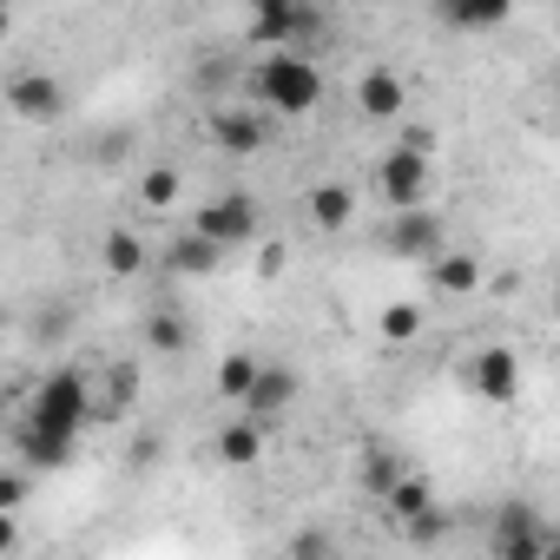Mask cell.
<instances>
[{
	"label": "cell",
	"mask_w": 560,
	"mask_h": 560,
	"mask_svg": "<svg viewBox=\"0 0 560 560\" xmlns=\"http://www.w3.org/2000/svg\"><path fill=\"white\" fill-rule=\"evenodd\" d=\"M250 93H257V106L277 113V119H304V113H317V100H324V67H317L311 54L277 47V54L257 60Z\"/></svg>",
	"instance_id": "obj_1"
},
{
	"label": "cell",
	"mask_w": 560,
	"mask_h": 560,
	"mask_svg": "<svg viewBox=\"0 0 560 560\" xmlns=\"http://www.w3.org/2000/svg\"><path fill=\"white\" fill-rule=\"evenodd\" d=\"M27 416L47 422V429L80 435V429L93 422V389H86V376H80V370H54V376L34 389V409H27Z\"/></svg>",
	"instance_id": "obj_2"
},
{
	"label": "cell",
	"mask_w": 560,
	"mask_h": 560,
	"mask_svg": "<svg viewBox=\"0 0 560 560\" xmlns=\"http://www.w3.org/2000/svg\"><path fill=\"white\" fill-rule=\"evenodd\" d=\"M560 540L540 527V508L534 501H501V514H494V553L501 560H540Z\"/></svg>",
	"instance_id": "obj_3"
},
{
	"label": "cell",
	"mask_w": 560,
	"mask_h": 560,
	"mask_svg": "<svg viewBox=\"0 0 560 560\" xmlns=\"http://www.w3.org/2000/svg\"><path fill=\"white\" fill-rule=\"evenodd\" d=\"M376 185H383V198H389L396 211H402V205H429V185H435L429 152H416V145H389L383 165H376Z\"/></svg>",
	"instance_id": "obj_4"
},
{
	"label": "cell",
	"mask_w": 560,
	"mask_h": 560,
	"mask_svg": "<svg viewBox=\"0 0 560 560\" xmlns=\"http://www.w3.org/2000/svg\"><path fill=\"white\" fill-rule=\"evenodd\" d=\"M257 198L250 191H218L205 211H198V231L211 237V244H224V250H237V244H257Z\"/></svg>",
	"instance_id": "obj_5"
},
{
	"label": "cell",
	"mask_w": 560,
	"mask_h": 560,
	"mask_svg": "<svg viewBox=\"0 0 560 560\" xmlns=\"http://www.w3.org/2000/svg\"><path fill=\"white\" fill-rule=\"evenodd\" d=\"M311 34H324V27L304 0H257L250 8V40L257 47H291V40H311Z\"/></svg>",
	"instance_id": "obj_6"
},
{
	"label": "cell",
	"mask_w": 560,
	"mask_h": 560,
	"mask_svg": "<svg viewBox=\"0 0 560 560\" xmlns=\"http://www.w3.org/2000/svg\"><path fill=\"white\" fill-rule=\"evenodd\" d=\"M468 389H475V402H488V409L514 402V396H521V357H514L508 343L475 350V363H468Z\"/></svg>",
	"instance_id": "obj_7"
},
{
	"label": "cell",
	"mask_w": 560,
	"mask_h": 560,
	"mask_svg": "<svg viewBox=\"0 0 560 560\" xmlns=\"http://www.w3.org/2000/svg\"><path fill=\"white\" fill-rule=\"evenodd\" d=\"M389 250L396 257H435V250H448V231H442V218L429 211V205H402L396 211V224H389Z\"/></svg>",
	"instance_id": "obj_8"
},
{
	"label": "cell",
	"mask_w": 560,
	"mask_h": 560,
	"mask_svg": "<svg viewBox=\"0 0 560 560\" xmlns=\"http://www.w3.org/2000/svg\"><path fill=\"white\" fill-rule=\"evenodd\" d=\"M8 100H14V113L34 119V126H54V119L67 113V93H60V80H47V73H21V80L8 86Z\"/></svg>",
	"instance_id": "obj_9"
},
{
	"label": "cell",
	"mask_w": 560,
	"mask_h": 560,
	"mask_svg": "<svg viewBox=\"0 0 560 560\" xmlns=\"http://www.w3.org/2000/svg\"><path fill=\"white\" fill-rule=\"evenodd\" d=\"M14 448H21L27 468H67V462H73V435H67V429H47V422H34V416L14 429Z\"/></svg>",
	"instance_id": "obj_10"
},
{
	"label": "cell",
	"mask_w": 560,
	"mask_h": 560,
	"mask_svg": "<svg viewBox=\"0 0 560 560\" xmlns=\"http://www.w3.org/2000/svg\"><path fill=\"white\" fill-rule=\"evenodd\" d=\"M429 284H435V298H475L481 291V257L475 250H435Z\"/></svg>",
	"instance_id": "obj_11"
},
{
	"label": "cell",
	"mask_w": 560,
	"mask_h": 560,
	"mask_svg": "<svg viewBox=\"0 0 560 560\" xmlns=\"http://www.w3.org/2000/svg\"><path fill=\"white\" fill-rule=\"evenodd\" d=\"M357 106H363V119H396V113L409 106V86H402L389 67H370V73L357 80Z\"/></svg>",
	"instance_id": "obj_12"
},
{
	"label": "cell",
	"mask_w": 560,
	"mask_h": 560,
	"mask_svg": "<svg viewBox=\"0 0 560 560\" xmlns=\"http://www.w3.org/2000/svg\"><path fill=\"white\" fill-rule=\"evenodd\" d=\"M291 402H298V370L264 363L257 383H250V396H244V409H250V416H277V409H291Z\"/></svg>",
	"instance_id": "obj_13"
},
{
	"label": "cell",
	"mask_w": 560,
	"mask_h": 560,
	"mask_svg": "<svg viewBox=\"0 0 560 560\" xmlns=\"http://www.w3.org/2000/svg\"><path fill=\"white\" fill-rule=\"evenodd\" d=\"M211 139H218L231 159H250V152H264L270 132H264V113L244 106V113H218V119H211Z\"/></svg>",
	"instance_id": "obj_14"
},
{
	"label": "cell",
	"mask_w": 560,
	"mask_h": 560,
	"mask_svg": "<svg viewBox=\"0 0 560 560\" xmlns=\"http://www.w3.org/2000/svg\"><path fill=\"white\" fill-rule=\"evenodd\" d=\"M165 264L178 270V277H211L218 264H224V244H211L198 224L185 231V237H172V250H165Z\"/></svg>",
	"instance_id": "obj_15"
},
{
	"label": "cell",
	"mask_w": 560,
	"mask_h": 560,
	"mask_svg": "<svg viewBox=\"0 0 560 560\" xmlns=\"http://www.w3.org/2000/svg\"><path fill=\"white\" fill-rule=\"evenodd\" d=\"M514 0H442V21L455 34H488V27H508Z\"/></svg>",
	"instance_id": "obj_16"
},
{
	"label": "cell",
	"mask_w": 560,
	"mask_h": 560,
	"mask_svg": "<svg viewBox=\"0 0 560 560\" xmlns=\"http://www.w3.org/2000/svg\"><path fill=\"white\" fill-rule=\"evenodd\" d=\"M350 218H357V191H350L343 178H324V185L311 191V224H317V231H343Z\"/></svg>",
	"instance_id": "obj_17"
},
{
	"label": "cell",
	"mask_w": 560,
	"mask_h": 560,
	"mask_svg": "<svg viewBox=\"0 0 560 560\" xmlns=\"http://www.w3.org/2000/svg\"><path fill=\"white\" fill-rule=\"evenodd\" d=\"M257 455H264V416H244V422L218 429V462L224 468H250Z\"/></svg>",
	"instance_id": "obj_18"
},
{
	"label": "cell",
	"mask_w": 560,
	"mask_h": 560,
	"mask_svg": "<svg viewBox=\"0 0 560 560\" xmlns=\"http://www.w3.org/2000/svg\"><path fill=\"white\" fill-rule=\"evenodd\" d=\"M257 370H264V357H257V350H231V357L218 363V396H224V402H244V396H250V383H257Z\"/></svg>",
	"instance_id": "obj_19"
},
{
	"label": "cell",
	"mask_w": 560,
	"mask_h": 560,
	"mask_svg": "<svg viewBox=\"0 0 560 560\" xmlns=\"http://www.w3.org/2000/svg\"><path fill=\"white\" fill-rule=\"evenodd\" d=\"M383 508H389V514H396L402 527H409L416 514H429V508H435V488H429V475H402V481H396V488L383 494Z\"/></svg>",
	"instance_id": "obj_20"
},
{
	"label": "cell",
	"mask_w": 560,
	"mask_h": 560,
	"mask_svg": "<svg viewBox=\"0 0 560 560\" xmlns=\"http://www.w3.org/2000/svg\"><path fill=\"white\" fill-rule=\"evenodd\" d=\"M100 257H106L113 277H139V270H145V237H139V231H106V250H100Z\"/></svg>",
	"instance_id": "obj_21"
},
{
	"label": "cell",
	"mask_w": 560,
	"mask_h": 560,
	"mask_svg": "<svg viewBox=\"0 0 560 560\" xmlns=\"http://www.w3.org/2000/svg\"><path fill=\"white\" fill-rule=\"evenodd\" d=\"M416 337H422V304H416V298L389 304V311H383V343L402 350V343H416Z\"/></svg>",
	"instance_id": "obj_22"
},
{
	"label": "cell",
	"mask_w": 560,
	"mask_h": 560,
	"mask_svg": "<svg viewBox=\"0 0 560 560\" xmlns=\"http://www.w3.org/2000/svg\"><path fill=\"white\" fill-rule=\"evenodd\" d=\"M145 343H152L159 357H178V350L191 343V337H185V317H172V311H152V317H145Z\"/></svg>",
	"instance_id": "obj_23"
},
{
	"label": "cell",
	"mask_w": 560,
	"mask_h": 560,
	"mask_svg": "<svg viewBox=\"0 0 560 560\" xmlns=\"http://www.w3.org/2000/svg\"><path fill=\"white\" fill-rule=\"evenodd\" d=\"M396 481H402V462H396L389 448H363V488H370V494L383 501V494H389Z\"/></svg>",
	"instance_id": "obj_24"
},
{
	"label": "cell",
	"mask_w": 560,
	"mask_h": 560,
	"mask_svg": "<svg viewBox=\"0 0 560 560\" xmlns=\"http://www.w3.org/2000/svg\"><path fill=\"white\" fill-rule=\"evenodd\" d=\"M172 198H178V172H172V165H152V172L139 178V205H152V211H165Z\"/></svg>",
	"instance_id": "obj_25"
},
{
	"label": "cell",
	"mask_w": 560,
	"mask_h": 560,
	"mask_svg": "<svg viewBox=\"0 0 560 560\" xmlns=\"http://www.w3.org/2000/svg\"><path fill=\"white\" fill-rule=\"evenodd\" d=\"M21 501H27V468H8V475H0V508L21 514Z\"/></svg>",
	"instance_id": "obj_26"
},
{
	"label": "cell",
	"mask_w": 560,
	"mask_h": 560,
	"mask_svg": "<svg viewBox=\"0 0 560 560\" xmlns=\"http://www.w3.org/2000/svg\"><path fill=\"white\" fill-rule=\"evenodd\" d=\"M257 277H284V244H257Z\"/></svg>",
	"instance_id": "obj_27"
},
{
	"label": "cell",
	"mask_w": 560,
	"mask_h": 560,
	"mask_svg": "<svg viewBox=\"0 0 560 560\" xmlns=\"http://www.w3.org/2000/svg\"><path fill=\"white\" fill-rule=\"evenodd\" d=\"M396 145H416V152H429V159H435V132H429V126H409Z\"/></svg>",
	"instance_id": "obj_28"
},
{
	"label": "cell",
	"mask_w": 560,
	"mask_h": 560,
	"mask_svg": "<svg viewBox=\"0 0 560 560\" xmlns=\"http://www.w3.org/2000/svg\"><path fill=\"white\" fill-rule=\"evenodd\" d=\"M291 547H298V553H324V547H330V534H298Z\"/></svg>",
	"instance_id": "obj_29"
},
{
	"label": "cell",
	"mask_w": 560,
	"mask_h": 560,
	"mask_svg": "<svg viewBox=\"0 0 560 560\" xmlns=\"http://www.w3.org/2000/svg\"><path fill=\"white\" fill-rule=\"evenodd\" d=\"M429 8H442V0H429Z\"/></svg>",
	"instance_id": "obj_30"
}]
</instances>
